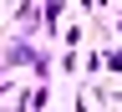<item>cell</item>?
I'll list each match as a JSON object with an SVG mask.
<instances>
[{
  "label": "cell",
  "mask_w": 122,
  "mask_h": 112,
  "mask_svg": "<svg viewBox=\"0 0 122 112\" xmlns=\"http://www.w3.org/2000/svg\"><path fill=\"white\" fill-rule=\"evenodd\" d=\"M0 66H5V71L25 66V71H36V82H51V51H41L25 31H15V36L5 41V61H0Z\"/></svg>",
  "instance_id": "1"
},
{
  "label": "cell",
  "mask_w": 122,
  "mask_h": 112,
  "mask_svg": "<svg viewBox=\"0 0 122 112\" xmlns=\"http://www.w3.org/2000/svg\"><path fill=\"white\" fill-rule=\"evenodd\" d=\"M76 66H81V51L66 46V51H61V71H76Z\"/></svg>",
  "instance_id": "3"
},
{
  "label": "cell",
  "mask_w": 122,
  "mask_h": 112,
  "mask_svg": "<svg viewBox=\"0 0 122 112\" xmlns=\"http://www.w3.org/2000/svg\"><path fill=\"white\" fill-rule=\"evenodd\" d=\"M61 10H66V0H41V31L46 36H61Z\"/></svg>",
  "instance_id": "2"
}]
</instances>
